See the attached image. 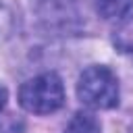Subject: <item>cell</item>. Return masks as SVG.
Here are the masks:
<instances>
[{
  "label": "cell",
  "instance_id": "6da1fadb",
  "mask_svg": "<svg viewBox=\"0 0 133 133\" xmlns=\"http://www.w3.org/2000/svg\"><path fill=\"white\" fill-rule=\"evenodd\" d=\"M77 98L81 104L94 110H110L118 106L121 89L112 69L104 64H91L83 69L77 79Z\"/></svg>",
  "mask_w": 133,
  "mask_h": 133
},
{
  "label": "cell",
  "instance_id": "7a4b0ae2",
  "mask_svg": "<svg viewBox=\"0 0 133 133\" xmlns=\"http://www.w3.org/2000/svg\"><path fill=\"white\" fill-rule=\"evenodd\" d=\"M19 104L31 114H52L64 104V85L56 73H42L19 87Z\"/></svg>",
  "mask_w": 133,
  "mask_h": 133
},
{
  "label": "cell",
  "instance_id": "3957f363",
  "mask_svg": "<svg viewBox=\"0 0 133 133\" xmlns=\"http://www.w3.org/2000/svg\"><path fill=\"white\" fill-rule=\"evenodd\" d=\"M98 15L114 25H125L133 19V0H94Z\"/></svg>",
  "mask_w": 133,
  "mask_h": 133
},
{
  "label": "cell",
  "instance_id": "277c9868",
  "mask_svg": "<svg viewBox=\"0 0 133 133\" xmlns=\"http://www.w3.org/2000/svg\"><path fill=\"white\" fill-rule=\"evenodd\" d=\"M62 133H102V123L89 110H79L71 116Z\"/></svg>",
  "mask_w": 133,
  "mask_h": 133
},
{
  "label": "cell",
  "instance_id": "5b68a950",
  "mask_svg": "<svg viewBox=\"0 0 133 133\" xmlns=\"http://www.w3.org/2000/svg\"><path fill=\"white\" fill-rule=\"evenodd\" d=\"M6 100H8V91H6V87H4V85H0V112L4 110Z\"/></svg>",
  "mask_w": 133,
  "mask_h": 133
},
{
  "label": "cell",
  "instance_id": "8992f818",
  "mask_svg": "<svg viewBox=\"0 0 133 133\" xmlns=\"http://www.w3.org/2000/svg\"><path fill=\"white\" fill-rule=\"evenodd\" d=\"M35 4H44V2H48V0H33Z\"/></svg>",
  "mask_w": 133,
  "mask_h": 133
}]
</instances>
